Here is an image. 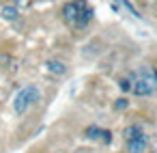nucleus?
I'll return each mask as SVG.
<instances>
[{
	"mask_svg": "<svg viewBox=\"0 0 157 153\" xmlns=\"http://www.w3.org/2000/svg\"><path fill=\"white\" fill-rule=\"evenodd\" d=\"M41 99V91H39V86H35V84H28V86H24L22 91H17V95H15V99H13V110H15V114H24L33 104H37Z\"/></svg>",
	"mask_w": 157,
	"mask_h": 153,
	"instance_id": "nucleus-1",
	"label": "nucleus"
},
{
	"mask_svg": "<svg viewBox=\"0 0 157 153\" xmlns=\"http://www.w3.org/2000/svg\"><path fill=\"white\" fill-rule=\"evenodd\" d=\"M86 7H88L86 0H71V2H67V5L63 7V18H65V22L75 26V22H78L80 13H82Z\"/></svg>",
	"mask_w": 157,
	"mask_h": 153,
	"instance_id": "nucleus-2",
	"label": "nucleus"
},
{
	"mask_svg": "<svg viewBox=\"0 0 157 153\" xmlns=\"http://www.w3.org/2000/svg\"><path fill=\"white\" fill-rule=\"evenodd\" d=\"M138 78L144 80L153 91H157V69H155L153 65H142V67L138 69Z\"/></svg>",
	"mask_w": 157,
	"mask_h": 153,
	"instance_id": "nucleus-3",
	"label": "nucleus"
},
{
	"mask_svg": "<svg viewBox=\"0 0 157 153\" xmlns=\"http://www.w3.org/2000/svg\"><path fill=\"white\" fill-rule=\"evenodd\" d=\"M142 136H144V127H142L140 123H131V125H127V127L123 129V140H125V142L138 140V138H142Z\"/></svg>",
	"mask_w": 157,
	"mask_h": 153,
	"instance_id": "nucleus-4",
	"label": "nucleus"
},
{
	"mask_svg": "<svg viewBox=\"0 0 157 153\" xmlns=\"http://www.w3.org/2000/svg\"><path fill=\"white\" fill-rule=\"evenodd\" d=\"M45 67H48V71H50L52 76H65V73H67V65H65L63 61H58V58H50V61L45 63Z\"/></svg>",
	"mask_w": 157,
	"mask_h": 153,
	"instance_id": "nucleus-5",
	"label": "nucleus"
},
{
	"mask_svg": "<svg viewBox=\"0 0 157 153\" xmlns=\"http://www.w3.org/2000/svg\"><path fill=\"white\" fill-rule=\"evenodd\" d=\"M0 15H2V20H7V22H15L20 18V11L13 5H5L2 9H0Z\"/></svg>",
	"mask_w": 157,
	"mask_h": 153,
	"instance_id": "nucleus-6",
	"label": "nucleus"
},
{
	"mask_svg": "<svg viewBox=\"0 0 157 153\" xmlns=\"http://www.w3.org/2000/svg\"><path fill=\"white\" fill-rule=\"evenodd\" d=\"M146 147H148V142H146V138H144V136H142V138H138V140L127 142L129 153H144V151H146Z\"/></svg>",
	"mask_w": 157,
	"mask_h": 153,
	"instance_id": "nucleus-7",
	"label": "nucleus"
},
{
	"mask_svg": "<svg viewBox=\"0 0 157 153\" xmlns=\"http://www.w3.org/2000/svg\"><path fill=\"white\" fill-rule=\"evenodd\" d=\"M131 91H133L136 95H151V93H155V91H153V88H151L144 80H140V78L131 84Z\"/></svg>",
	"mask_w": 157,
	"mask_h": 153,
	"instance_id": "nucleus-8",
	"label": "nucleus"
},
{
	"mask_svg": "<svg viewBox=\"0 0 157 153\" xmlns=\"http://www.w3.org/2000/svg\"><path fill=\"white\" fill-rule=\"evenodd\" d=\"M93 13H95V11H93V7H86V9L80 13V18H78V22H75V26H78V28H84V26L93 20Z\"/></svg>",
	"mask_w": 157,
	"mask_h": 153,
	"instance_id": "nucleus-9",
	"label": "nucleus"
},
{
	"mask_svg": "<svg viewBox=\"0 0 157 153\" xmlns=\"http://www.w3.org/2000/svg\"><path fill=\"white\" fill-rule=\"evenodd\" d=\"M86 138H90V140H99V134H101V129L97 127V125H90V127H86Z\"/></svg>",
	"mask_w": 157,
	"mask_h": 153,
	"instance_id": "nucleus-10",
	"label": "nucleus"
},
{
	"mask_svg": "<svg viewBox=\"0 0 157 153\" xmlns=\"http://www.w3.org/2000/svg\"><path fill=\"white\" fill-rule=\"evenodd\" d=\"M127 106H129V99H127V97H118V99L114 101V110H116V112H121V110H125Z\"/></svg>",
	"mask_w": 157,
	"mask_h": 153,
	"instance_id": "nucleus-11",
	"label": "nucleus"
},
{
	"mask_svg": "<svg viewBox=\"0 0 157 153\" xmlns=\"http://www.w3.org/2000/svg\"><path fill=\"white\" fill-rule=\"evenodd\" d=\"M118 2H121V5H123V7H125V9H127V11H129V13L133 15V18H140V13L136 11V7H133V5L129 2V0H118Z\"/></svg>",
	"mask_w": 157,
	"mask_h": 153,
	"instance_id": "nucleus-12",
	"label": "nucleus"
},
{
	"mask_svg": "<svg viewBox=\"0 0 157 153\" xmlns=\"http://www.w3.org/2000/svg\"><path fill=\"white\" fill-rule=\"evenodd\" d=\"M131 84H133V82H131L129 78H121V80H118V86H121V91H125V93L131 91Z\"/></svg>",
	"mask_w": 157,
	"mask_h": 153,
	"instance_id": "nucleus-13",
	"label": "nucleus"
},
{
	"mask_svg": "<svg viewBox=\"0 0 157 153\" xmlns=\"http://www.w3.org/2000/svg\"><path fill=\"white\" fill-rule=\"evenodd\" d=\"M99 140H101L103 144H110V142H112V131H110V129H101Z\"/></svg>",
	"mask_w": 157,
	"mask_h": 153,
	"instance_id": "nucleus-14",
	"label": "nucleus"
},
{
	"mask_svg": "<svg viewBox=\"0 0 157 153\" xmlns=\"http://www.w3.org/2000/svg\"><path fill=\"white\" fill-rule=\"evenodd\" d=\"M65 153H67V151H65Z\"/></svg>",
	"mask_w": 157,
	"mask_h": 153,
	"instance_id": "nucleus-15",
	"label": "nucleus"
}]
</instances>
